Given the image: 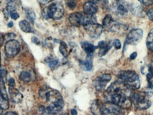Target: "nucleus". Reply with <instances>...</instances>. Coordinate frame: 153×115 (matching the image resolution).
<instances>
[{"label": "nucleus", "instance_id": "nucleus-4", "mask_svg": "<svg viewBox=\"0 0 153 115\" xmlns=\"http://www.w3.org/2000/svg\"><path fill=\"white\" fill-rule=\"evenodd\" d=\"M41 97L45 100L49 104L57 102L59 101L63 100L62 95L56 90L50 88L48 87H44L39 92Z\"/></svg>", "mask_w": 153, "mask_h": 115}, {"label": "nucleus", "instance_id": "nucleus-43", "mask_svg": "<svg viewBox=\"0 0 153 115\" xmlns=\"http://www.w3.org/2000/svg\"><path fill=\"white\" fill-rule=\"evenodd\" d=\"M89 1H93V2H97V1H100V0H89Z\"/></svg>", "mask_w": 153, "mask_h": 115}, {"label": "nucleus", "instance_id": "nucleus-10", "mask_svg": "<svg viewBox=\"0 0 153 115\" xmlns=\"http://www.w3.org/2000/svg\"><path fill=\"white\" fill-rule=\"evenodd\" d=\"M85 28L89 36L93 38H99L103 32V26L97 23L85 26Z\"/></svg>", "mask_w": 153, "mask_h": 115}, {"label": "nucleus", "instance_id": "nucleus-45", "mask_svg": "<svg viewBox=\"0 0 153 115\" xmlns=\"http://www.w3.org/2000/svg\"><path fill=\"white\" fill-rule=\"evenodd\" d=\"M1 55H0V66H1Z\"/></svg>", "mask_w": 153, "mask_h": 115}, {"label": "nucleus", "instance_id": "nucleus-36", "mask_svg": "<svg viewBox=\"0 0 153 115\" xmlns=\"http://www.w3.org/2000/svg\"><path fill=\"white\" fill-rule=\"evenodd\" d=\"M9 88H15V86H16V83H15V80L14 78H10L9 80Z\"/></svg>", "mask_w": 153, "mask_h": 115}, {"label": "nucleus", "instance_id": "nucleus-38", "mask_svg": "<svg viewBox=\"0 0 153 115\" xmlns=\"http://www.w3.org/2000/svg\"><path fill=\"white\" fill-rule=\"evenodd\" d=\"M137 56V54L136 52H133L131 55V56H130V59H131V60H133V59H135V58H136Z\"/></svg>", "mask_w": 153, "mask_h": 115}, {"label": "nucleus", "instance_id": "nucleus-2", "mask_svg": "<svg viewBox=\"0 0 153 115\" xmlns=\"http://www.w3.org/2000/svg\"><path fill=\"white\" fill-rule=\"evenodd\" d=\"M64 8L60 3L55 2L51 4L42 11V15L45 19H60L64 15Z\"/></svg>", "mask_w": 153, "mask_h": 115}, {"label": "nucleus", "instance_id": "nucleus-5", "mask_svg": "<svg viewBox=\"0 0 153 115\" xmlns=\"http://www.w3.org/2000/svg\"><path fill=\"white\" fill-rule=\"evenodd\" d=\"M106 98L108 102L117 105L122 109H129L131 107L132 102L130 97L126 94H114V95H107Z\"/></svg>", "mask_w": 153, "mask_h": 115}, {"label": "nucleus", "instance_id": "nucleus-6", "mask_svg": "<svg viewBox=\"0 0 153 115\" xmlns=\"http://www.w3.org/2000/svg\"><path fill=\"white\" fill-rule=\"evenodd\" d=\"M121 113L122 108L113 102L104 103L101 106V115H120Z\"/></svg>", "mask_w": 153, "mask_h": 115}, {"label": "nucleus", "instance_id": "nucleus-12", "mask_svg": "<svg viewBox=\"0 0 153 115\" xmlns=\"http://www.w3.org/2000/svg\"><path fill=\"white\" fill-rule=\"evenodd\" d=\"M84 13L82 12H74L70 14L69 16V21H70V24L73 26H78L79 25H82V18H83Z\"/></svg>", "mask_w": 153, "mask_h": 115}, {"label": "nucleus", "instance_id": "nucleus-19", "mask_svg": "<svg viewBox=\"0 0 153 115\" xmlns=\"http://www.w3.org/2000/svg\"><path fill=\"white\" fill-rule=\"evenodd\" d=\"M45 62L51 69H55L59 65L58 59L55 57H48L45 60Z\"/></svg>", "mask_w": 153, "mask_h": 115}, {"label": "nucleus", "instance_id": "nucleus-9", "mask_svg": "<svg viewBox=\"0 0 153 115\" xmlns=\"http://www.w3.org/2000/svg\"><path fill=\"white\" fill-rule=\"evenodd\" d=\"M111 79V76L109 74H101L98 76L94 81V85L96 90L99 91H102Z\"/></svg>", "mask_w": 153, "mask_h": 115}, {"label": "nucleus", "instance_id": "nucleus-29", "mask_svg": "<svg viewBox=\"0 0 153 115\" xmlns=\"http://www.w3.org/2000/svg\"><path fill=\"white\" fill-rule=\"evenodd\" d=\"M117 11L120 15H125L128 12V10L127 9H126V7H124L123 4H119L118 6Z\"/></svg>", "mask_w": 153, "mask_h": 115}, {"label": "nucleus", "instance_id": "nucleus-37", "mask_svg": "<svg viewBox=\"0 0 153 115\" xmlns=\"http://www.w3.org/2000/svg\"><path fill=\"white\" fill-rule=\"evenodd\" d=\"M147 15H148V18L153 21V9H150V10L148 11V13H147Z\"/></svg>", "mask_w": 153, "mask_h": 115}, {"label": "nucleus", "instance_id": "nucleus-20", "mask_svg": "<svg viewBox=\"0 0 153 115\" xmlns=\"http://www.w3.org/2000/svg\"><path fill=\"white\" fill-rule=\"evenodd\" d=\"M0 95H1L4 98L7 100L9 99L8 94H7V89H6L4 79L1 77H0Z\"/></svg>", "mask_w": 153, "mask_h": 115}, {"label": "nucleus", "instance_id": "nucleus-30", "mask_svg": "<svg viewBox=\"0 0 153 115\" xmlns=\"http://www.w3.org/2000/svg\"><path fill=\"white\" fill-rule=\"evenodd\" d=\"M7 75V71L4 67H1L0 66V77L3 78L4 79L6 78V76Z\"/></svg>", "mask_w": 153, "mask_h": 115}, {"label": "nucleus", "instance_id": "nucleus-11", "mask_svg": "<svg viewBox=\"0 0 153 115\" xmlns=\"http://www.w3.org/2000/svg\"><path fill=\"white\" fill-rule=\"evenodd\" d=\"M84 13L87 15H94L98 11V7L93 1H87L83 5Z\"/></svg>", "mask_w": 153, "mask_h": 115}, {"label": "nucleus", "instance_id": "nucleus-26", "mask_svg": "<svg viewBox=\"0 0 153 115\" xmlns=\"http://www.w3.org/2000/svg\"><path fill=\"white\" fill-rule=\"evenodd\" d=\"M60 52L62 54V56L65 57H67L68 56V45L65 42L61 41L60 45Z\"/></svg>", "mask_w": 153, "mask_h": 115}, {"label": "nucleus", "instance_id": "nucleus-44", "mask_svg": "<svg viewBox=\"0 0 153 115\" xmlns=\"http://www.w3.org/2000/svg\"><path fill=\"white\" fill-rule=\"evenodd\" d=\"M2 114H3V109L0 107V115Z\"/></svg>", "mask_w": 153, "mask_h": 115}, {"label": "nucleus", "instance_id": "nucleus-35", "mask_svg": "<svg viewBox=\"0 0 153 115\" xmlns=\"http://www.w3.org/2000/svg\"><path fill=\"white\" fill-rule=\"evenodd\" d=\"M10 16L11 18L12 19H14V20H16V19H18L19 18V13L16 12V11H14V12H11L10 13Z\"/></svg>", "mask_w": 153, "mask_h": 115}, {"label": "nucleus", "instance_id": "nucleus-41", "mask_svg": "<svg viewBox=\"0 0 153 115\" xmlns=\"http://www.w3.org/2000/svg\"><path fill=\"white\" fill-rule=\"evenodd\" d=\"M71 114L72 115H77V112H76L75 109H72V110H71Z\"/></svg>", "mask_w": 153, "mask_h": 115}, {"label": "nucleus", "instance_id": "nucleus-31", "mask_svg": "<svg viewBox=\"0 0 153 115\" xmlns=\"http://www.w3.org/2000/svg\"><path fill=\"white\" fill-rule=\"evenodd\" d=\"M147 78H148V80L150 81V80L152 79V78H153V68L152 66H150V67H149V71L148 72V74H147Z\"/></svg>", "mask_w": 153, "mask_h": 115}, {"label": "nucleus", "instance_id": "nucleus-7", "mask_svg": "<svg viewBox=\"0 0 153 115\" xmlns=\"http://www.w3.org/2000/svg\"><path fill=\"white\" fill-rule=\"evenodd\" d=\"M21 49L20 44L16 40H11L7 42L4 47L5 53L9 58H13L18 55Z\"/></svg>", "mask_w": 153, "mask_h": 115}, {"label": "nucleus", "instance_id": "nucleus-16", "mask_svg": "<svg viewBox=\"0 0 153 115\" xmlns=\"http://www.w3.org/2000/svg\"><path fill=\"white\" fill-rule=\"evenodd\" d=\"M19 27L22 29V31L25 32H34L33 28L31 27V25L29 24V22L26 20L21 21L19 22Z\"/></svg>", "mask_w": 153, "mask_h": 115}, {"label": "nucleus", "instance_id": "nucleus-1", "mask_svg": "<svg viewBox=\"0 0 153 115\" xmlns=\"http://www.w3.org/2000/svg\"><path fill=\"white\" fill-rule=\"evenodd\" d=\"M118 80L131 91L137 90L140 87V80L137 74L133 71H123L118 75Z\"/></svg>", "mask_w": 153, "mask_h": 115}, {"label": "nucleus", "instance_id": "nucleus-42", "mask_svg": "<svg viewBox=\"0 0 153 115\" xmlns=\"http://www.w3.org/2000/svg\"><path fill=\"white\" fill-rule=\"evenodd\" d=\"M14 26V24H13V22H9L8 25H7V26L9 27V28H11V27H13Z\"/></svg>", "mask_w": 153, "mask_h": 115}, {"label": "nucleus", "instance_id": "nucleus-39", "mask_svg": "<svg viewBox=\"0 0 153 115\" xmlns=\"http://www.w3.org/2000/svg\"><path fill=\"white\" fill-rule=\"evenodd\" d=\"M32 42H33V43L36 44V45H38V44L40 43V42H39V40H38V38H36V37H35V36H33V37L32 38Z\"/></svg>", "mask_w": 153, "mask_h": 115}, {"label": "nucleus", "instance_id": "nucleus-22", "mask_svg": "<svg viewBox=\"0 0 153 115\" xmlns=\"http://www.w3.org/2000/svg\"><path fill=\"white\" fill-rule=\"evenodd\" d=\"M101 106L99 105L97 101H94L91 105V110L94 115H101Z\"/></svg>", "mask_w": 153, "mask_h": 115}, {"label": "nucleus", "instance_id": "nucleus-3", "mask_svg": "<svg viewBox=\"0 0 153 115\" xmlns=\"http://www.w3.org/2000/svg\"><path fill=\"white\" fill-rule=\"evenodd\" d=\"M146 96L145 92L131 91L130 99L136 108L139 110H146L151 106V102Z\"/></svg>", "mask_w": 153, "mask_h": 115}, {"label": "nucleus", "instance_id": "nucleus-18", "mask_svg": "<svg viewBox=\"0 0 153 115\" xmlns=\"http://www.w3.org/2000/svg\"><path fill=\"white\" fill-rule=\"evenodd\" d=\"M81 65L86 71H91L92 69V55H87L85 62H82Z\"/></svg>", "mask_w": 153, "mask_h": 115}, {"label": "nucleus", "instance_id": "nucleus-27", "mask_svg": "<svg viewBox=\"0 0 153 115\" xmlns=\"http://www.w3.org/2000/svg\"><path fill=\"white\" fill-rule=\"evenodd\" d=\"M0 107L3 110H8L9 107V103L8 100L4 98V97L0 95Z\"/></svg>", "mask_w": 153, "mask_h": 115}, {"label": "nucleus", "instance_id": "nucleus-28", "mask_svg": "<svg viewBox=\"0 0 153 115\" xmlns=\"http://www.w3.org/2000/svg\"><path fill=\"white\" fill-rule=\"evenodd\" d=\"M65 2L70 9H74L76 7V0H65Z\"/></svg>", "mask_w": 153, "mask_h": 115}, {"label": "nucleus", "instance_id": "nucleus-13", "mask_svg": "<svg viewBox=\"0 0 153 115\" xmlns=\"http://www.w3.org/2000/svg\"><path fill=\"white\" fill-rule=\"evenodd\" d=\"M9 96L13 102L20 103L23 100V95L15 88H9Z\"/></svg>", "mask_w": 153, "mask_h": 115}, {"label": "nucleus", "instance_id": "nucleus-25", "mask_svg": "<svg viewBox=\"0 0 153 115\" xmlns=\"http://www.w3.org/2000/svg\"><path fill=\"white\" fill-rule=\"evenodd\" d=\"M20 80H22L24 82H29L31 80V74L28 72H22L20 74L19 76Z\"/></svg>", "mask_w": 153, "mask_h": 115}, {"label": "nucleus", "instance_id": "nucleus-23", "mask_svg": "<svg viewBox=\"0 0 153 115\" xmlns=\"http://www.w3.org/2000/svg\"><path fill=\"white\" fill-rule=\"evenodd\" d=\"M146 44L148 48L150 51L153 52V29L151 30L150 32H149L146 40Z\"/></svg>", "mask_w": 153, "mask_h": 115}, {"label": "nucleus", "instance_id": "nucleus-15", "mask_svg": "<svg viewBox=\"0 0 153 115\" xmlns=\"http://www.w3.org/2000/svg\"><path fill=\"white\" fill-rule=\"evenodd\" d=\"M117 25L115 24L114 21H113V18L111 15H106L105 16V18L103 20V26L106 29L111 30L112 28H114L116 27Z\"/></svg>", "mask_w": 153, "mask_h": 115}, {"label": "nucleus", "instance_id": "nucleus-46", "mask_svg": "<svg viewBox=\"0 0 153 115\" xmlns=\"http://www.w3.org/2000/svg\"><path fill=\"white\" fill-rule=\"evenodd\" d=\"M116 1H119V0H116Z\"/></svg>", "mask_w": 153, "mask_h": 115}, {"label": "nucleus", "instance_id": "nucleus-32", "mask_svg": "<svg viewBox=\"0 0 153 115\" xmlns=\"http://www.w3.org/2000/svg\"><path fill=\"white\" fill-rule=\"evenodd\" d=\"M15 35H16L14 33H8V34H7V35H4V40H7V41H9V40H14Z\"/></svg>", "mask_w": 153, "mask_h": 115}, {"label": "nucleus", "instance_id": "nucleus-14", "mask_svg": "<svg viewBox=\"0 0 153 115\" xmlns=\"http://www.w3.org/2000/svg\"><path fill=\"white\" fill-rule=\"evenodd\" d=\"M98 47L99 48V56L103 57L104 56V55L108 52V51L110 49L111 45L108 43H107V42L101 41L100 43H99Z\"/></svg>", "mask_w": 153, "mask_h": 115}, {"label": "nucleus", "instance_id": "nucleus-21", "mask_svg": "<svg viewBox=\"0 0 153 115\" xmlns=\"http://www.w3.org/2000/svg\"><path fill=\"white\" fill-rule=\"evenodd\" d=\"M16 0H7V9H6V11H7V12L11 13V12L16 11Z\"/></svg>", "mask_w": 153, "mask_h": 115}, {"label": "nucleus", "instance_id": "nucleus-40", "mask_svg": "<svg viewBox=\"0 0 153 115\" xmlns=\"http://www.w3.org/2000/svg\"><path fill=\"white\" fill-rule=\"evenodd\" d=\"M4 115H19V114H17L16 112H8L6 113V114H4Z\"/></svg>", "mask_w": 153, "mask_h": 115}, {"label": "nucleus", "instance_id": "nucleus-8", "mask_svg": "<svg viewBox=\"0 0 153 115\" xmlns=\"http://www.w3.org/2000/svg\"><path fill=\"white\" fill-rule=\"evenodd\" d=\"M143 35V31L141 29H133L129 32L126 37L125 46L128 45H135L138 43L142 39Z\"/></svg>", "mask_w": 153, "mask_h": 115}, {"label": "nucleus", "instance_id": "nucleus-33", "mask_svg": "<svg viewBox=\"0 0 153 115\" xmlns=\"http://www.w3.org/2000/svg\"><path fill=\"white\" fill-rule=\"evenodd\" d=\"M140 2L146 6H150L153 4V0H138Z\"/></svg>", "mask_w": 153, "mask_h": 115}, {"label": "nucleus", "instance_id": "nucleus-17", "mask_svg": "<svg viewBox=\"0 0 153 115\" xmlns=\"http://www.w3.org/2000/svg\"><path fill=\"white\" fill-rule=\"evenodd\" d=\"M82 47L87 55H92L94 52L95 51V49H97V47L93 44L86 41L82 43Z\"/></svg>", "mask_w": 153, "mask_h": 115}, {"label": "nucleus", "instance_id": "nucleus-24", "mask_svg": "<svg viewBox=\"0 0 153 115\" xmlns=\"http://www.w3.org/2000/svg\"><path fill=\"white\" fill-rule=\"evenodd\" d=\"M25 12H26V16H27V18H28V20L33 24L36 20V13L34 12V11L31 9L26 8L25 9Z\"/></svg>", "mask_w": 153, "mask_h": 115}, {"label": "nucleus", "instance_id": "nucleus-34", "mask_svg": "<svg viewBox=\"0 0 153 115\" xmlns=\"http://www.w3.org/2000/svg\"><path fill=\"white\" fill-rule=\"evenodd\" d=\"M114 45L115 47V48L116 49H120V47H121V43H120V40H114Z\"/></svg>", "mask_w": 153, "mask_h": 115}]
</instances>
